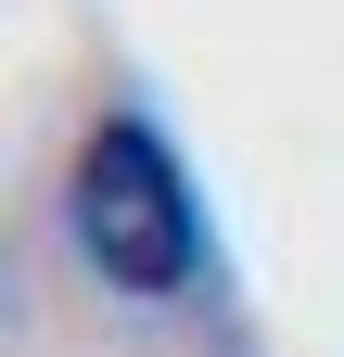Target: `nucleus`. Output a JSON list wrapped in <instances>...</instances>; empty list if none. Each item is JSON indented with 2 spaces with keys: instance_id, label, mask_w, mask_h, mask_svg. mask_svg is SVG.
Returning a JSON list of instances; mask_svg holds the SVG:
<instances>
[{
  "instance_id": "1",
  "label": "nucleus",
  "mask_w": 344,
  "mask_h": 357,
  "mask_svg": "<svg viewBox=\"0 0 344 357\" xmlns=\"http://www.w3.org/2000/svg\"><path fill=\"white\" fill-rule=\"evenodd\" d=\"M77 243L115 294H179L191 281V192L153 128H102L77 153Z\"/></svg>"
}]
</instances>
